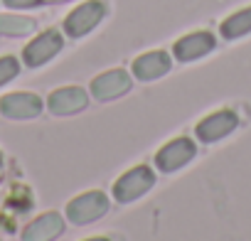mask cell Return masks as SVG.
Instances as JSON below:
<instances>
[{"label":"cell","mask_w":251,"mask_h":241,"mask_svg":"<svg viewBox=\"0 0 251 241\" xmlns=\"http://www.w3.org/2000/svg\"><path fill=\"white\" fill-rule=\"evenodd\" d=\"M0 177H3V168H0Z\"/></svg>","instance_id":"19"},{"label":"cell","mask_w":251,"mask_h":241,"mask_svg":"<svg viewBox=\"0 0 251 241\" xmlns=\"http://www.w3.org/2000/svg\"><path fill=\"white\" fill-rule=\"evenodd\" d=\"M153 182H155V175L148 170V168H133V170H128L121 180H116V185H113V197H116V202H121V204H126V202H133V199H138V197H143L151 187H153Z\"/></svg>","instance_id":"1"},{"label":"cell","mask_w":251,"mask_h":241,"mask_svg":"<svg viewBox=\"0 0 251 241\" xmlns=\"http://www.w3.org/2000/svg\"><path fill=\"white\" fill-rule=\"evenodd\" d=\"M35 32V20L32 18H20V15H0V35L8 37H25Z\"/></svg>","instance_id":"14"},{"label":"cell","mask_w":251,"mask_h":241,"mask_svg":"<svg viewBox=\"0 0 251 241\" xmlns=\"http://www.w3.org/2000/svg\"><path fill=\"white\" fill-rule=\"evenodd\" d=\"M197 148L190 138H177L173 143H168L158 155H155V165L160 172H175L180 170L182 165H187L192 158H195Z\"/></svg>","instance_id":"5"},{"label":"cell","mask_w":251,"mask_h":241,"mask_svg":"<svg viewBox=\"0 0 251 241\" xmlns=\"http://www.w3.org/2000/svg\"><path fill=\"white\" fill-rule=\"evenodd\" d=\"M62 231H64V219L57 212H47L23 231V241H54Z\"/></svg>","instance_id":"11"},{"label":"cell","mask_w":251,"mask_h":241,"mask_svg":"<svg viewBox=\"0 0 251 241\" xmlns=\"http://www.w3.org/2000/svg\"><path fill=\"white\" fill-rule=\"evenodd\" d=\"M86 241H108V239H103V236H99V239H86Z\"/></svg>","instance_id":"17"},{"label":"cell","mask_w":251,"mask_h":241,"mask_svg":"<svg viewBox=\"0 0 251 241\" xmlns=\"http://www.w3.org/2000/svg\"><path fill=\"white\" fill-rule=\"evenodd\" d=\"M103 5L99 3V0H89V3H84V5H79L76 10H72L69 15H67V20H64V30H67V35H72V37H81V35H86V32H91L101 20H103Z\"/></svg>","instance_id":"4"},{"label":"cell","mask_w":251,"mask_h":241,"mask_svg":"<svg viewBox=\"0 0 251 241\" xmlns=\"http://www.w3.org/2000/svg\"><path fill=\"white\" fill-rule=\"evenodd\" d=\"M214 45H217V40L212 32H192V35H185L182 40H177L173 52L180 62H195V59L209 54L214 49Z\"/></svg>","instance_id":"9"},{"label":"cell","mask_w":251,"mask_h":241,"mask_svg":"<svg viewBox=\"0 0 251 241\" xmlns=\"http://www.w3.org/2000/svg\"><path fill=\"white\" fill-rule=\"evenodd\" d=\"M106 212H108V199H106L101 192H86V194L72 199L69 207H67L69 221H72V224H79V226L101 219Z\"/></svg>","instance_id":"2"},{"label":"cell","mask_w":251,"mask_h":241,"mask_svg":"<svg viewBox=\"0 0 251 241\" xmlns=\"http://www.w3.org/2000/svg\"><path fill=\"white\" fill-rule=\"evenodd\" d=\"M239 126V116L234 111H217V113H209L204 120L197 123V138L202 143H217L222 138H226L229 133H234Z\"/></svg>","instance_id":"3"},{"label":"cell","mask_w":251,"mask_h":241,"mask_svg":"<svg viewBox=\"0 0 251 241\" xmlns=\"http://www.w3.org/2000/svg\"><path fill=\"white\" fill-rule=\"evenodd\" d=\"M20 72V64L15 57H0V86L8 84L10 79H15Z\"/></svg>","instance_id":"15"},{"label":"cell","mask_w":251,"mask_h":241,"mask_svg":"<svg viewBox=\"0 0 251 241\" xmlns=\"http://www.w3.org/2000/svg\"><path fill=\"white\" fill-rule=\"evenodd\" d=\"M8 8H35L40 0H3Z\"/></svg>","instance_id":"16"},{"label":"cell","mask_w":251,"mask_h":241,"mask_svg":"<svg viewBox=\"0 0 251 241\" xmlns=\"http://www.w3.org/2000/svg\"><path fill=\"white\" fill-rule=\"evenodd\" d=\"M131 89V76L126 74L123 69H111L101 76H96L91 81V94L99 98V101H111V98H118L123 96L126 91Z\"/></svg>","instance_id":"8"},{"label":"cell","mask_w":251,"mask_h":241,"mask_svg":"<svg viewBox=\"0 0 251 241\" xmlns=\"http://www.w3.org/2000/svg\"><path fill=\"white\" fill-rule=\"evenodd\" d=\"M47 3H64V0H47Z\"/></svg>","instance_id":"18"},{"label":"cell","mask_w":251,"mask_h":241,"mask_svg":"<svg viewBox=\"0 0 251 241\" xmlns=\"http://www.w3.org/2000/svg\"><path fill=\"white\" fill-rule=\"evenodd\" d=\"M50 111L54 116H72L81 108H86L89 98H86V91L79 89V86H67V89H57L52 91L50 96Z\"/></svg>","instance_id":"10"},{"label":"cell","mask_w":251,"mask_h":241,"mask_svg":"<svg viewBox=\"0 0 251 241\" xmlns=\"http://www.w3.org/2000/svg\"><path fill=\"white\" fill-rule=\"evenodd\" d=\"M0 113L8 118H35L42 113V101L30 91H15L0 101Z\"/></svg>","instance_id":"7"},{"label":"cell","mask_w":251,"mask_h":241,"mask_svg":"<svg viewBox=\"0 0 251 241\" xmlns=\"http://www.w3.org/2000/svg\"><path fill=\"white\" fill-rule=\"evenodd\" d=\"M170 72V57L165 52H148L133 62V74L141 81H153Z\"/></svg>","instance_id":"12"},{"label":"cell","mask_w":251,"mask_h":241,"mask_svg":"<svg viewBox=\"0 0 251 241\" xmlns=\"http://www.w3.org/2000/svg\"><path fill=\"white\" fill-rule=\"evenodd\" d=\"M62 45H64V42H62L59 30H47V32H42L37 40H32V42L25 47L23 59H25L27 67H40V64L50 62V59L62 49Z\"/></svg>","instance_id":"6"},{"label":"cell","mask_w":251,"mask_h":241,"mask_svg":"<svg viewBox=\"0 0 251 241\" xmlns=\"http://www.w3.org/2000/svg\"><path fill=\"white\" fill-rule=\"evenodd\" d=\"M219 32H222L224 40H239V37L249 35L251 32V5L244 8V10H236L234 15H229L222 23Z\"/></svg>","instance_id":"13"}]
</instances>
